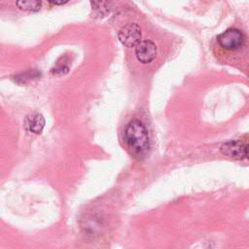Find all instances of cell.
Here are the masks:
<instances>
[{"instance_id":"6da1fadb","label":"cell","mask_w":249,"mask_h":249,"mask_svg":"<svg viewBox=\"0 0 249 249\" xmlns=\"http://www.w3.org/2000/svg\"><path fill=\"white\" fill-rule=\"evenodd\" d=\"M124 142L129 153L141 160L148 155L150 150V138L148 130L139 120H131L124 129Z\"/></svg>"},{"instance_id":"7a4b0ae2","label":"cell","mask_w":249,"mask_h":249,"mask_svg":"<svg viewBox=\"0 0 249 249\" xmlns=\"http://www.w3.org/2000/svg\"><path fill=\"white\" fill-rule=\"evenodd\" d=\"M220 46L229 51L238 50L244 43L242 32L236 28H229L218 36Z\"/></svg>"},{"instance_id":"3957f363","label":"cell","mask_w":249,"mask_h":249,"mask_svg":"<svg viewBox=\"0 0 249 249\" xmlns=\"http://www.w3.org/2000/svg\"><path fill=\"white\" fill-rule=\"evenodd\" d=\"M119 40L125 47H135L141 40V28L136 23H127L119 31Z\"/></svg>"},{"instance_id":"277c9868","label":"cell","mask_w":249,"mask_h":249,"mask_svg":"<svg viewBox=\"0 0 249 249\" xmlns=\"http://www.w3.org/2000/svg\"><path fill=\"white\" fill-rule=\"evenodd\" d=\"M135 54L140 62L150 63L157 55V47L150 40L140 41L135 46Z\"/></svg>"},{"instance_id":"5b68a950","label":"cell","mask_w":249,"mask_h":249,"mask_svg":"<svg viewBox=\"0 0 249 249\" xmlns=\"http://www.w3.org/2000/svg\"><path fill=\"white\" fill-rule=\"evenodd\" d=\"M246 146L239 140H231L221 146V153L227 157L240 160L245 157Z\"/></svg>"},{"instance_id":"8992f818","label":"cell","mask_w":249,"mask_h":249,"mask_svg":"<svg viewBox=\"0 0 249 249\" xmlns=\"http://www.w3.org/2000/svg\"><path fill=\"white\" fill-rule=\"evenodd\" d=\"M44 126L45 119L41 114H35L31 117H27L25 120V127L35 134H40Z\"/></svg>"},{"instance_id":"52a82bcc","label":"cell","mask_w":249,"mask_h":249,"mask_svg":"<svg viewBox=\"0 0 249 249\" xmlns=\"http://www.w3.org/2000/svg\"><path fill=\"white\" fill-rule=\"evenodd\" d=\"M17 6L22 11L36 12L40 10L42 2L41 0H17Z\"/></svg>"},{"instance_id":"ba28073f","label":"cell","mask_w":249,"mask_h":249,"mask_svg":"<svg viewBox=\"0 0 249 249\" xmlns=\"http://www.w3.org/2000/svg\"><path fill=\"white\" fill-rule=\"evenodd\" d=\"M48 1L53 5H62L67 3L69 0H48Z\"/></svg>"},{"instance_id":"9c48e42d","label":"cell","mask_w":249,"mask_h":249,"mask_svg":"<svg viewBox=\"0 0 249 249\" xmlns=\"http://www.w3.org/2000/svg\"><path fill=\"white\" fill-rule=\"evenodd\" d=\"M245 157L249 159V144L246 146V149H245Z\"/></svg>"}]
</instances>
